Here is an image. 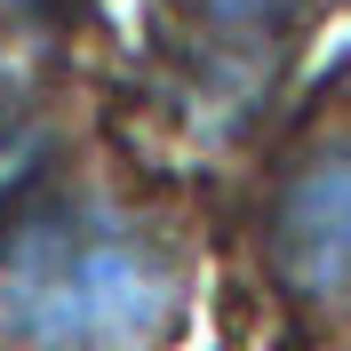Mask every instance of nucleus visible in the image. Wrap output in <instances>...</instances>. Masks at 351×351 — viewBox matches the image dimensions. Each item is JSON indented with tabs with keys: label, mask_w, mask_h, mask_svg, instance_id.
<instances>
[{
	"label": "nucleus",
	"mask_w": 351,
	"mask_h": 351,
	"mask_svg": "<svg viewBox=\"0 0 351 351\" xmlns=\"http://www.w3.org/2000/svg\"><path fill=\"white\" fill-rule=\"evenodd\" d=\"M192 304L176 232L104 176L0 184V351H168Z\"/></svg>",
	"instance_id": "1"
},
{
	"label": "nucleus",
	"mask_w": 351,
	"mask_h": 351,
	"mask_svg": "<svg viewBox=\"0 0 351 351\" xmlns=\"http://www.w3.org/2000/svg\"><path fill=\"white\" fill-rule=\"evenodd\" d=\"M256 263L311 343H351V112L311 120L287 144L256 216Z\"/></svg>",
	"instance_id": "2"
},
{
	"label": "nucleus",
	"mask_w": 351,
	"mask_h": 351,
	"mask_svg": "<svg viewBox=\"0 0 351 351\" xmlns=\"http://www.w3.org/2000/svg\"><path fill=\"white\" fill-rule=\"evenodd\" d=\"M328 0H176V16L199 48L216 56H256V48H280L295 40Z\"/></svg>",
	"instance_id": "3"
}]
</instances>
